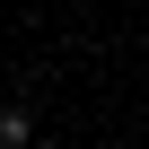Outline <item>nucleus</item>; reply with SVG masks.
Segmentation results:
<instances>
[{
    "label": "nucleus",
    "instance_id": "2",
    "mask_svg": "<svg viewBox=\"0 0 149 149\" xmlns=\"http://www.w3.org/2000/svg\"><path fill=\"white\" fill-rule=\"evenodd\" d=\"M53 149H70V140H53Z\"/></svg>",
    "mask_w": 149,
    "mask_h": 149
},
{
    "label": "nucleus",
    "instance_id": "1",
    "mask_svg": "<svg viewBox=\"0 0 149 149\" xmlns=\"http://www.w3.org/2000/svg\"><path fill=\"white\" fill-rule=\"evenodd\" d=\"M26 140H35V123H26L18 105H0V149H26Z\"/></svg>",
    "mask_w": 149,
    "mask_h": 149
}]
</instances>
